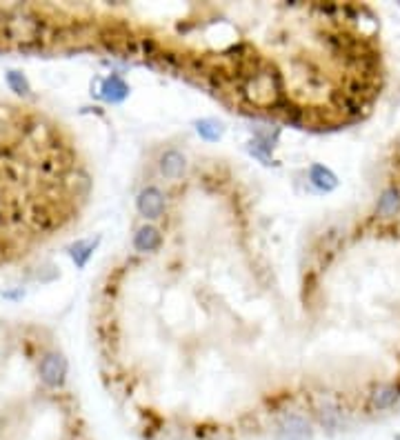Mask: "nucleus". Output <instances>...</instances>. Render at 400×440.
I'll use <instances>...</instances> for the list:
<instances>
[{
	"instance_id": "1",
	"label": "nucleus",
	"mask_w": 400,
	"mask_h": 440,
	"mask_svg": "<svg viewBox=\"0 0 400 440\" xmlns=\"http://www.w3.org/2000/svg\"><path fill=\"white\" fill-rule=\"evenodd\" d=\"M400 402V382H380L369 392L367 409L374 414L387 412Z\"/></svg>"
},
{
	"instance_id": "2",
	"label": "nucleus",
	"mask_w": 400,
	"mask_h": 440,
	"mask_svg": "<svg viewBox=\"0 0 400 440\" xmlns=\"http://www.w3.org/2000/svg\"><path fill=\"white\" fill-rule=\"evenodd\" d=\"M278 438L280 440H312L314 429L309 425V420L300 414H287L278 423Z\"/></svg>"
},
{
	"instance_id": "3",
	"label": "nucleus",
	"mask_w": 400,
	"mask_h": 440,
	"mask_svg": "<svg viewBox=\"0 0 400 440\" xmlns=\"http://www.w3.org/2000/svg\"><path fill=\"white\" fill-rule=\"evenodd\" d=\"M41 380L51 389H58L67 376V360L60 354H47L38 365Z\"/></svg>"
},
{
	"instance_id": "4",
	"label": "nucleus",
	"mask_w": 400,
	"mask_h": 440,
	"mask_svg": "<svg viewBox=\"0 0 400 440\" xmlns=\"http://www.w3.org/2000/svg\"><path fill=\"white\" fill-rule=\"evenodd\" d=\"M136 207L140 211L142 218H149V220H158L165 214V196L158 187H144L138 198H136Z\"/></svg>"
},
{
	"instance_id": "5",
	"label": "nucleus",
	"mask_w": 400,
	"mask_h": 440,
	"mask_svg": "<svg viewBox=\"0 0 400 440\" xmlns=\"http://www.w3.org/2000/svg\"><path fill=\"white\" fill-rule=\"evenodd\" d=\"M158 167H160V174L165 176V178L178 180L180 176L185 174V169H187V158L180 154L178 150H167L165 154L160 156Z\"/></svg>"
},
{
	"instance_id": "6",
	"label": "nucleus",
	"mask_w": 400,
	"mask_h": 440,
	"mask_svg": "<svg viewBox=\"0 0 400 440\" xmlns=\"http://www.w3.org/2000/svg\"><path fill=\"white\" fill-rule=\"evenodd\" d=\"M162 243V236L156 227L152 225H142L136 236H134V247L142 253H147V251H156Z\"/></svg>"
},
{
	"instance_id": "7",
	"label": "nucleus",
	"mask_w": 400,
	"mask_h": 440,
	"mask_svg": "<svg viewBox=\"0 0 400 440\" xmlns=\"http://www.w3.org/2000/svg\"><path fill=\"white\" fill-rule=\"evenodd\" d=\"M309 180L312 185L318 187L320 192H334L338 187V178L332 169L322 167V164H312L309 167Z\"/></svg>"
},
{
	"instance_id": "8",
	"label": "nucleus",
	"mask_w": 400,
	"mask_h": 440,
	"mask_svg": "<svg viewBox=\"0 0 400 440\" xmlns=\"http://www.w3.org/2000/svg\"><path fill=\"white\" fill-rule=\"evenodd\" d=\"M102 98L107 103H120L127 98V94H130V87H127V83L120 78V76H109L105 83H102Z\"/></svg>"
},
{
	"instance_id": "9",
	"label": "nucleus",
	"mask_w": 400,
	"mask_h": 440,
	"mask_svg": "<svg viewBox=\"0 0 400 440\" xmlns=\"http://www.w3.org/2000/svg\"><path fill=\"white\" fill-rule=\"evenodd\" d=\"M196 130H198V134L203 136L205 140H211V142L223 136V125L216 122V120H200L196 125Z\"/></svg>"
},
{
	"instance_id": "10",
	"label": "nucleus",
	"mask_w": 400,
	"mask_h": 440,
	"mask_svg": "<svg viewBox=\"0 0 400 440\" xmlns=\"http://www.w3.org/2000/svg\"><path fill=\"white\" fill-rule=\"evenodd\" d=\"M94 247H96V241H85V243H76L74 247H71V258L76 261V265L78 267H85V263H87V258L89 256H92V251H94Z\"/></svg>"
},
{
	"instance_id": "11",
	"label": "nucleus",
	"mask_w": 400,
	"mask_h": 440,
	"mask_svg": "<svg viewBox=\"0 0 400 440\" xmlns=\"http://www.w3.org/2000/svg\"><path fill=\"white\" fill-rule=\"evenodd\" d=\"M398 209V192L396 189H387L378 200V214L380 216H391Z\"/></svg>"
},
{
	"instance_id": "12",
	"label": "nucleus",
	"mask_w": 400,
	"mask_h": 440,
	"mask_svg": "<svg viewBox=\"0 0 400 440\" xmlns=\"http://www.w3.org/2000/svg\"><path fill=\"white\" fill-rule=\"evenodd\" d=\"M7 83L11 85L14 91H18V94H29V83L25 80L23 73H18V71H9L7 73Z\"/></svg>"
}]
</instances>
